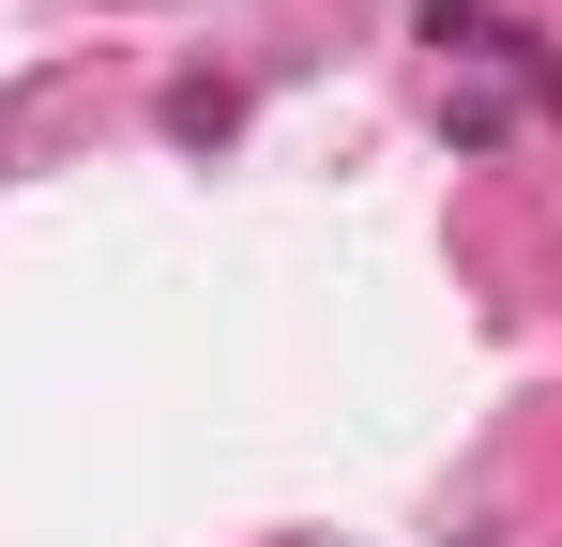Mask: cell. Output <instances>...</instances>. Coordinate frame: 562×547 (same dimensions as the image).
Wrapping results in <instances>:
<instances>
[{
    "label": "cell",
    "instance_id": "6da1fadb",
    "mask_svg": "<svg viewBox=\"0 0 562 547\" xmlns=\"http://www.w3.org/2000/svg\"><path fill=\"white\" fill-rule=\"evenodd\" d=\"M441 137H457V153H502V137H517V91H457Z\"/></svg>",
    "mask_w": 562,
    "mask_h": 547
},
{
    "label": "cell",
    "instance_id": "7a4b0ae2",
    "mask_svg": "<svg viewBox=\"0 0 562 547\" xmlns=\"http://www.w3.org/2000/svg\"><path fill=\"white\" fill-rule=\"evenodd\" d=\"M228 122H244V91H228V77H183V91H168V137H228Z\"/></svg>",
    "mask_w": 562,
    "mask_h": 547
}]
</instances>
